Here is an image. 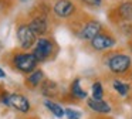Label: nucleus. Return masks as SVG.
<instances>
[{
    "instance_id": "11",
    "label": "nucleus",
    "mask_w": 132,
    "mask_h": 119,
    "mask_svg": "<svg viewBox=\"0 0 132 119\" xmlns=\"http://www.w3.org/2000/svg\"><path fill=\"white\" fill-rule=\"evenodd\" d=\"M29 26L33 31L36 33L37 37H47L50 33V23H48V16L44 11H38L37 14L29 20Z\"/></svg>"
},
{
    "instance_id": "6",
    "label": "nucleus",
    "mask_w": 132,
    "mask_h": 119,
    "mask_svg": "<svg viewBox=\"0 0 132 119\" xmlns=\"http://www.w3.org/2000/svg\"><path fill=\"white\" fill-rule=\"evenodd\" d=\"M12 65L16 71L29 75L34 70H37L38 61L33 53H16L12 58Z\"/></svg>"
},
{
    "instance_id": "7",
    "label": "nucleus",
    "mask_w": 132,
    "mask_h": 119,
    "mask_svg": "<svg viewBox=\"0 0 132 119\" xmlns=\"http://www.w3.org/2000/svg\"><path fill=\"white\" fill-rule=\"evenodd\" d=\"M108 19L112 24L119 21L132 23V0H119L108 11Z\"/></svg>"
},
{
    "instance_id": "13",
    "label": "nucleus",
    "mask_w": 132,
    "mask_h": 119,
    "mask_svg": "<svg viewBox=\"0 0 132 119\" xmlns=\"http://www.w3.org/2000/svg\"><path fill=\"white\" fill-rule=\"evenodd\" d=\"M111 88L119 98H128L132 92V81L123 78H111Z\"/></svg>"
},
{
    "instance_id": "19",
    "label": "nucleus",
    "mask_w": 132,
    "mask_h": 119,
    "mask_svg": "<svg viewBox=\"0 0 132 119\" xmlns=\"http://www.w3.org/2000/svg\"><path fill=\"white\" fill-rule=\"evenodd\" d=\"M105 0H77L80 6H82L84 10H100L104 6Z\"/></svg>"
},
{
    "instance_id": "16",
    "label": "nucleus",
    "mask_w": 132,
    "mask_h": 119,
    "mask_svg": "<svg viewBox=\"0 0 132 119\" xmlns=\"http://www.w3.org/2000/svg\"><path fill=\"white\" fill-rule=\"evenodd\" d=\"M43 104H44V106L47 108V110H48L53 116H55V118H58V119L64 118L65 108H64L61 104H58L57 101H54V99H44Z\"/></svg>"
},
{
    "instance_id": "10",
    "label": "nucleus",
    "mask_w": 132,
    "mask_h": 119,
    "mask_svg": "<svg viewBox=\"0 0 132 119\" xmlns=\"http://www.w3.org/2000/svg\"><path fill=\"white\" fill-rule=\"evenodd\" d=\"M7 108L16 110L19 113H23V115H27V113L31 110V102L29 101L24 94L20 92H12L9 94V99H7Z\"/></svg>"
},
{
    "instance_id": "21",
    "label": "nucleus",
    "mask_w": 132,
    "mask_h": 119,
    "mask_svg": "<svg viewBox=\"0 0 132 119\" xmlns=\"http://www.w3.org/2000/svg\"><path fill=\"white\" fill-rule=\"evenodd\" d=\"M126 50H128L129 53H131V55H132V38L126 41Z\"/></svg>"
},
{
    "instance_id": "18",
    "label": "nucleus",
    "mask_w": 132,
    "mask_h": 119,
    "mask_svg": "<svg viewBox=\"0 0 132 119\" xmlns=\"http://www.w3.org/2000/svg\"><path fill=\"white\" fill-rule=\"evenodd\" d=\"M114 27H115V30L119 33V36L123 37L126 41L132 38V23H131V21H119V23H115Z\"/></svg>"
},
{
    "instance_id": "23",
    "label": "nucleus",
    "mask_w": 132,
    "mask_h": 119,
    "mask_svg": "<svg viewBox=\"0 0 132 119\" xmlns=\"http://www.w3.org/2000/svg\"><path fill=\"white\" fill-rule=\"evenodd\" d=\"M3 51V42H2V40H0V53Z\"/></svg>"
},
{
    "instance_id": "2",
    "label": "nucleus",
    "mask_w": 132,
    "mask_h": 119,
    "mask_svg": "<svg viewBox=\"0 0 132 119\" xmlns=\"http://www.w3.org/2000/svg\"><path fill=\"white\" fill-rule=\"evenodd\" d=\"M71 21L74 23V28H72L74 36L81 42H85V44H88L95 36H98L105 28L101 20L87 14L85 11H80L78 16L74 17Z\"/></svg>"
},
{
    "instance_id": "17",
    "label": "nucleus",
    "mask_w": 132,
    "mask_h": 119,
    "mask_svg": "<svg viewBox=\"0 0 132 119\" xmlns=\"http://www.w3.org/2000/svg\"><path fill=\"white\" fill-rule=\"evenodd\" d=\"M89 96L94 99H106V91L101 79H94L89 87Z\"/></svg>"
},
{
    "instance_id": "14",
    "label": "nucleus",
    "mask_w": 132,
    "mask_h": 119,
    "mask_svg": "<svg viewBox=\"0 0 132 119\" xmlns=\"http://www.w3.org/2000/svg\"><path fill=\"white\" fill-rule=\"evenodd\" d=\"M40 92L46 99H54V98L60 96L61 89H60V85L55 81H53V79H44L40 87Z\"/></svg>"
},
{
    "instance_id": "20",
    "label": "nucleus",
    "mask_w": 132,
    "mask_h": 119,
    "mask_svg": "<svg viewBox=\"0 0 132 119\" xmlns=\"http://www.w3.org/2000/svg\"><path fill=\"white\" fill-rule=\"evenodd\" d=\"M65 119H82V112L77 108H65V113H64Z\"/></svg>"
},
{
    "instance_id": "22",
    "label": "nucleus",
    "mask_w": 132,
    "mask_h": 119,
    "mask_svg": "<svg viewBox=\"0 0 132 119\" xmlns=\"http://www.w3.org/2000/svg\"><path fill=\"white\" fill-rule=\"evenodd\" d=\"M3 78H6V72H4L3 68L0 67V79H3Z\"/></svg>"
},
{
    "instance_id": "3",
    "label": "nucleus",
    "mask_w": 132,
    "mask_h": 119,
    "mask_svg": "<svg viewBox=\"0 0 132 119\" xmlns=\"http://www.w3.org/2000/svg\"><path fill=\"white\" fill-rule=\"evenodd\" d=\"M119 44V37L115 34L114 30H109V28H104L98 36H95L91 41L88 42V48L92 53L97 54H105L108 51H112L118 47Z\"/></svg>"
},
{
    "instance_id": "4",
    "label": "nucleus",
    "mask_w": 132,
    "mask_h": 119,
    "mask_svg": "<svg viewBox=\"0 0 132 119\" xmlns=\"http://www.w3.org/2000/svg\"><path fill=\"white\" fill-rule=\"evenodd\" d=\"M51 10L57 19L71 21L80 13V4L74 0H55L51 4Z\"/></svg>"
},
{
    "instance_id": "8",
    "label": "nucleus",
    "mask_w": 132,
    "mask_h": 119,
    "mask_svg": "<svg viewBox=\"0 0 132 119\" xmlns=\"http://www.w3.org/2000/svg\"><path fill=\"white\" fill-rule=\"evenodd\" d=\"M16 37H17V42L19 47L23 51H29L34 47L36 41H37L38 37L36 36V33L30 28L29 23H20L17 24L16 28Z\"/></svg>"
},
{
    "instance_id": "24",
    "label": "nucleus",
    "mask_w": 132,
    "mask_h": 119,
    "mask_svg": "<svg viewBox=\"0 0 132 119\" xmlns=\"http://www.w3.org/2000/svg\"><path fill=\"white\" fill-rule=\"evenodd\" d=\"M20 2H27V0H20Z\"/></svg>"
},
{
    "instance_id": "12",
    "label": "nucleus",
    "mask_w": 132,
    "mask_h": 119,
    "mask_svg": "<svg viewBox=\"0 0 132 119\" xmlns=\"http://www.w3.org/2000/svg\"><path fill=\"white\" fill-rule=\"evenodd\" d=\"M68 96L70 101L74 102V104H80V102H84L89 98V92L82 87V82H81V78H74L71 82H70L68 87Z\"/></svg>"
},
{
    "instance_id": "15",
    "label": "nucleus",
    "mask_w": 132,
    "mask_h": 119,
    "mask_svg": "<svg viewBox=\"0 0 132 119\" xmlns=\"http://www.w3.org/2000/svg\"><path fill=\"white\" fill-rule=\"evenodd\" d=\"M44 79H46L44 71L40 70V68H37V70H34L33 72H30L29 75L26 76V85L30 89H37V88L41 87Z\"/></svg>"
},
{
    "instance_id": "1",
    "label": "nucleus",
    "mask_w": 132,
    "mask_h": 119,
    "mask_svg": "<svg viewBox=\"0 0 132 119\" xmlns=\"http://www.w3.org/2000/svg\"><path fill=\"white\" fill-rule=\"evenodd\" d=\"M101 64L111 78H123L132 81V55L125 48H115L102 54Z\"/></svg>"
},
{
    "instance_id": "9",
    "label": "nucleus",
    "mask_w": 132,
    "mask_h": 119,
    "mask_svg": "<svg viewBox=\"0 0 132 119\" xmlns=\"http://www.w3.org/2000/svg\"><path fill=\"white\" fill-rule=\"evenodd\" d=\"M85 108L95 116H108L114 112V104L108 99H94L89 96L85 101Z\"/></svg>"
},
{
    "instance_id": "5",
    "label": "nucleus",
    "mask_w": 132,
    "mask_h": 119,
    "mask_svg": "<svg viewBox=\"0 0 132 119\" xmlns=\"http://www.w3.org/2000/svg\"><path fill=\"white\" fill-rule=\"evenodd\" d=\"M33 54L37 58L38 64L40 62H46L50 58L54 57V54L57 53V44L53 38L50 37H38L36 41L34 47H33Z\"/></svg>"
}]
</instances>
